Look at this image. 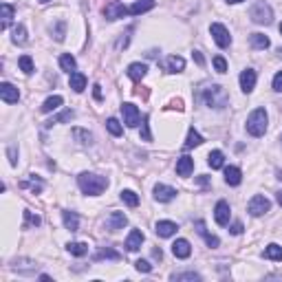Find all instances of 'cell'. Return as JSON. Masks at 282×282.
I'll list each match as a JSON object with an SVG mask.
<instances>
[{"mask_svg": "<svg viewBox=\"0 0 282 282\" xmlns=\"http://www.w3.org/2000/svg\"><path fill=\"white\" fill-rule=\"evenodd\" d=\"M77 185L84 194L88 196H100L102 192L108 187V178L100 176V175H93V172H82L77 176Z\"/></svg>", "mask_w": 282, "mask_h": 282, "instance_id": "obj_1", "label": "cell"}, {"mask_svg": "<svg viewBox=\"0 0 282 282\" xmlns=\"http://www.w3.org/2000/svg\"><path fill=\"white\" fill-rule=\"evenodd\" d=\"M267 121H269V117H267L265 108H256V110L247 117V133L251 135V137H262L267 130Z\"/></svg>", "mask_w": 282, "mask_h": 282, "instance_id": "obj_2", "label": "cell"}, {"mask_svg": "<svg viewBox=\"0 0 282 282\" xmlns=\"http://www.w3.org/2000/svg\"><path fill=\"white\" fill-rule=\"evenodd\" d=\"M205 97V104H208L210 108H225L227 106V93H225L223 86H218V84H214V86H208L203 93Z\"/></svg>", "mask_w": 282, "mask_h": 282, "instance_id": "obj_3", "label": "cell"}, {"mask_svg": "<svg viewBox=\"0 0 282 282\" xmlns=\"http://www.w3.org/2000/svg\"><path fill=\"white\" fill-rule=\"evenodd\" d=\"M249 18H251L256 25H271L274 11H271V7L265 0H258V2H253V7L249 9Z\"/></svg>", "mask_w": 282, "mask_h": 282, "instance_id": "obj_4", "label": "cell"}, {"mask_svg": "<svg viewBox=\"0 0 282 282\" xmlns=\"http://www.w3.org/2000/svg\"><path fill=\"white\" fill-rule=\"evenodd\" d=\"M210 34L214 37V42L220 46V49H227L229 44H232V35H229L227 27L220 25V22H214V25L210 27Z\"/></svg>", "mask_w": 282, "mask_h": 282, "instance_id": "obj_5", "label": "cell"}, {"mask_svg": "<svg viewBox=\"0 0 282 282\" xmlns=\"http://www.w3.org/2000/svg\"><path fill=\"white\" fill-rule=\"evenodd\" d=\"M269 210H271V201L267 199V196H262V194H256L251 201H249V205H247V212L251 216H262V214H267Z\"/></svg>", "mask_w": 282, "mask_h": 282, "instance_id": "obj_6", "label": "cell"}, {"mask_svg": "<svg viewBox=\"0 0 282 282\" xmlns=\"http://www.w3.org/2000/svg\"><path fill=\"white\" fill-rule=\"evenodd\" d=\"M121 115H124V124L128 126V128H137L139 126V108L135 104H121Z\"/></svg>", "mask_w": 282, "mask_h": 282, "instance_id": "obj_7", "label": "cell"}, {"mask_svg": "<svg viewBox=\"0 0 282 282\" xmlns=\"http://www.w3.org/2000/svg\"><path fill=\"white\" fill-rule=\"evenodd\" d=\"M104 16H106V20H119V18L128 16V7H124V2L112 0L110 4L104 7Z\"/></svg>", "mask_w": 282, "mask_h": 282, "instance_id": "obj_8", "label": "cell"}, {"mask_svg": "<svg viewBox=\"0 0 282 282\" xmlns=\"http://www.w3.org/2000/svg\"><path fill=\"white\" fill-rule=\"evenodd\" d=\"M0 97H2L4 104H18V100H20V91H18L13 84L2 82L0 84Z\"/></svg>", "mask_w": 282, "mask_h": 282, "instance_id": "obj_9", "label": "cell"}, {"mask_svg": "<svg viewBox=\"0 0 282 282\" xmlns=\"http://www.w3.org/2000/svg\"><path fill=\"white\" fill-rule=\"evenodd\" d=\"M229 216H232V210H229V203L227 201H218L214 208V220L218 225H229Z\"/></svg>", "mask_w": 282, "mask_h": 282, "instance_id": "obj_10", "label": "cell"}, {"mask_svg": "<svg viewBox=\"0 0 282 282\" xmlns=\"http://www.w3.org/2000/svg\"><path fill=\"white\" fill-rule=\"evenodd\" d=\"M175 196H176L175 187L163 185V183H157V185H154V199H157L159 203H170Z\"/></svg>", "mask_w": 282, "mask_h": 282, "instance_id": "obj_11", "label": "cell"}, {"mask_svg": "<svg viewBox=\"0 0 282 282\" xmlns=\"http://www.w3.org/2000/svg\"><path fill=\"white\" fill-rule=\"evenodd\" d=\"M126 225H128V218H126L124 212H112V214L108 216V220H106V227L110 229V232H117V229H124Z\"/></svg>", "mask_w": 282, "mask_h": 282, "instance_id": "obj_12", "label": "cell"}, {"mask_svg": "<svg viewBox=\"0 0 282 282\" xmlns=\"http://www.w3.org/2000/svg\"><path fill=\"white\" fill-rule=\"evenodd\" d=\"M253 86H256V70L245 69L241 73V88H243V93H251Z\"/></svg>", "mask_w": 282, "mask_h": 282, "instance_id": "obj_13", "label": "cell"}, {"mask_svg": "<svg viewBox=\"0 0 282 282\" xmlns=\"http://www.w3.org/2000/svg\"><path fill=\"white\" fill-rule=\"evenodd\" d=\"M157 236H161V238H170V236H175L176 234V223H172V220H159L157 223Z\"/></svg>", "mask_w": 282, "mask_h": 282, "instance_id": "obj_14", "label": "cell"}, {"mask_svg": "<svg viewBox=\"0 0 282 282\" xmlns=\"http://www.w3.org/2000/svg\"><path fill=\"white\" fill-rule=\"evenodd\" d=\"M192 170H194V159L192 157H181L176 161V175L178 176H190L192 175Z\"/></svg>", "mask_w": 282, "mask_h": 282, "instance_id": "obj_15", "label": "cell"}, {"mask_svg": "<svg viewBox=\"0 0 282 282\" xmlns=\"http://www.w3.org/2000/svg\"><path fill=\"white\" fill-rule=\"evenodd\" d=\"M126 73H128V77L133 79V82H141V79L145 77V73H148V67H145V64H141V62H133Z\"/></svg>", "mask_w": 282, "mask_h": 282, "instance_id": "obj_16", "label": "cell"}, {"mask_svg": "<svg viewBox=\"0 0 282 282\" xmlns=\"http://www.w3.org/2000/svg\"><path fill=\"white\" fill-rule=\"evenodd\" d=\"M141 243H143V232H141V229H133V232L128 234V238H126V249H128V251H137L141 247Z\"/></svg>", "mask_w": 282, "mask_h": 282, "instance_id": "obj_17", "label": "cell"}, {"mask_svg": "<svg viewBox=\"0 0 282 282\" xmlns=\"http://www.w3.org/2000/svg\"><path fill=\"white\" fill-rule=\"evenodd\" d=\"M172 253H175L176 258H190V253H192V245L185 241V238H178L175 245H172Z\"/></svg>", "mask_w": 282, "mask_h": 282, "instance_id": "obj_18", "label": "cell"}, {"mask_svg": "<svg viewBox=\"0 0 282 282\" xmlns=\"http://www.w3.org/2000/svg\"><path fill=\"white\" fill-rule=\"evenodd\" d=\"M241 181H243L241 168H236V166L225 168V183H227V185H241Z\"/></svg>", "mask_w": 282, "mask_h": 282, "instance_id": "obj_19", "label": "cell"}, {"mask_svg": "<svg viewBox=\"0 0 282 282\" xmlns=\"http://www.w3.org/2000/svg\"><path fill=\"white\" fill-rule=\"evenodd\" d=\"M196 232L201 234V236L205 238V243H208V247L212 249H216L220 245V241H218V236H212V234H208V229H205V223L203 220H196Z\"/></svg>", "mask_w": 282, "mask_h": 282, "instance_id": "obj_20", "label": "cell"}, {"mask_svg": "<svg viewBox=\"0 0 282 282\" xmlns=\"http://www.w3.org/2000/svg\"><path fill=\"white\" fill-rule=\"evenodd\" d=\"M185 69V60L181 58V55H170L166 62V70L168 73H181V70Z\"/></svg>", "mask_w": 282, "mask_h": 282, "instance_id": "obj_21", "label": "cell"}, {"mask_svg": "<svg viewBox=\"0 0 282 282\" xmlns=\"http://www.w3.org/2000/svg\"><path fill=\"white\" fill-rule=\"evenodd\" d=\"M249 44H251L253 49H258V51H265V49H269L271 42L265 34H251L249 35Z\"/></svg>", "mask_w": 282, "mask_h": 282, "instance_id": "obj_22", "label": "cell"}, {"mask_svg": "<svg viewBox=\"0 0 282 282\" xmlns=\"http://www.w3.org/2000/svg\"><path fill=\"white\" fill-rule=\"evenodd\" d=\"M69 84H70V88H73L75 93H82L84 88H86V75L84 73H70V79H69Z\"/></svg>", "mask_w": 282, "mask_h": 282, "instance_id": "obj_23", "label": "cell"}, {"mask_svg": "<svg viewBox=\"0 0 282 282\" xmlns=\"http://www.w3.org/2000/svg\"><path fill=\"white\" fill-rule=\"evenodd\" d=\"M152 7H154V0H137V2H135L133 7L128 9V13H133V16H139V13L150 11Z\"/></svg>", "mask_w": 282, "mask_h": 282, "instance_id": "obj_24", "label": "cell"}, {"mask_svg": "<svg viewBox=\"0 0 282 282\" xmlns=\"http://www.w3.org/2000/svg\"><path fill=\"white\" fill-rule=\"evenodd\" d=\"M262 256L267 258V260H276V262H282V247L276 245V243H271V245L265 247V253Z\"/></svg>", "mask_w": 282, "mask_h": 282, "instance_id": "obj_25", "label": "cell"}, {"mask_svg": "<svg viewBox=\"0 0 282 282\" xmlns=\"http://www.w3.org/2000/svg\"><path fill=\"white\" fill-rule=\"evenodd\" d=\"M64 104V100L60 95H53V97H49V100H44V104L40 106V110L42 112H53V110H58L60 106Z\"/></svg>", "mask_w": 282, "mask_h": 282, "instance_id": "obj_26", "label": "cell"}, {"mask_svg": "<svg viewBox=\"0 0 282 282\" xmlns=\"http://www.w3.org/2000/svg\"><path fill=\"white\" fill-rule=\"evenodd\" d=\"M62 218H64V227L70 229V232H77V227H79V218H77V214L75 212H62Z\"/></svg>", "mask_w": 282, "mask_h": 282, "instance_id": "obj_27", "label": "cell"}, {"mask_svg": "<svg viewBox=\"0 0 282 282\" xmlns=\"http://www.w3.org/2000/svg\"><path fill=\"white\" fill-rule=\"evenodd\" d=\"M208 163H210L212 170H218V168H223V163H225V154L220 152V150H212L210 157H208Z\"/></svg>", "mask_w": 282, "mask_h": 282, "instance_id": "obj_28", "label": "cell"}, {"mask_svg": "<svg viewBox=\"0 0 282 282\" xmlns=\"http://www.w3.org/2000/svg\"><path fill=\"white\" fill-rule=\"evenodd\" d=\"M60 67H62V70H67V73H75L77 62H75V58L70 53H62V58H60Z\"/></svg>", "mask_w": 282, "mask_h": 282, "instance_id": "obj_29", "label": "cell"}, {"mask_svg": "<svg viewBox=\"0 0 282 282\" xmlns=\"http://www.w3.org/2000/svg\"><path fill=\"white\" fill-rule=\"evenodd\" d=\"M201 143H203V137H201V135L196 133L194 128H190V133H187V139H185V148L192 150V148H196V145H201Z\"/></svg>", "mask_w": 282, "mask_h": 282, "instance_id": "obj_30", "label": "cell"}, {"mask_svg": "<svg viewBox=\"0 0 282 282\" xmlns=\"http://www.w3.org/2000/svg\"><path fill=\"white\" fill-rule=\"evenodd\" d=\"M119 196H121V201H124L128 208H137V205H139V196L135 194L133 190H121Z\"/></svg>", "mask_w": 282, "mask_h": 282, "instance_id": "obj_31", "label": "cell"}, {"mask_svg": "<svg viewBox=\"0 0 282 282\" xmlns=\"http://www.w3.org/2000/svg\"><path fill=\"white\" fill-rule=\"evenodd\" d=\"M2 22H0V29H7L9 27V22H11V18H13V7L9 2H2Z\"/></svg>", "mask_w": 282, "mask_h": 282, "instance_id": "obj_32", "label": "cell"}, {"mask_svg": "<svg viewBox=\"0 0 282 282\" xmlns=\"http://www.w3.org/2000/svg\"><path fill=\"white\" fill-rule=\"evenodd\" d=\"M18 64H20V70L25 75H31L35 70L34 67V60H31V55H20V60H18Z\"/></svg>", "mask_w": 282, "mask_h": 282, "instance_id": "obj_33", "label": "cell"}, {"mask_svg": "<svg viewBox=\"0 0 282 282\" xmlns=\"http://www.w3.org/2000/svg\"><path fill=\"white\" fill-rule=\"evenodd\" d=\"M67 249H69V253H73V256H86L88 253L86 243H69Z\"/></svg>", "mask_w": 282, "mask_h": 282, "instance_id": "obj_34", "label": "cell"}, {"mask_svg": "<svg viewBox=\"0 0 282 282\" xmlns=\"http://www.w3.org/2000/svg\"><path fill=\"white\" fill-rule=\"evenodd\" d=\"M106 128L110 135H115V137H119L121 133H124V126L119 124V119H115V117H110V119L106 121Z\"/></svg>", "mask_w": 282, "mask_h": 282, "instance_id": "obj_35", "label": "cell"}, {"mask_svg": "<svg viewBox=\"0 0 282 282\" xmlns=\"http://www.w3.org/2000/svg\"><path fill=\"white\" fill-rule=\"evenodd\" d=\"M104 258H110V260H119V251H115V249H100V251L95 253V260H104Z\"/></svg>", "mask_w": 282, "mask_h": 282, "instance_id": "obj_36", "label": "cell"}, {"mask_svg": "<svg viewBox=\"0 0 282 282\" xmlns=\"http://www.w3.org/2000/svg\"><path fill=\"white\" fill-rule=\"evenodd\" d=\"M11 40L16 42V44H25V42H27V29H25V27H22V25H18L16 29H13Z\"/></svg>", "mask_w": 282, "mask_h": 282, "instance_id": "obj_37", "label": "cell"}, {"mask_svg": "<svg viewBox=\"0 0 282 282\" xmlns=\"http://www.w3.org/2000/svg\"><path fill=\"white\" fill-rule=\"evenodd\" d=\"M172 280H201V276L194 274V271H190V274H175Z\"/></svg>", "mask_w": 282, "mask_h": 282, "instance_id": "obj_38", "label": "cell"}, {"mask_svg": "<svg viewBox=\"0 0 282 282\" xmlns=\"http://www.w3.org/2000/svg\"><path fill=\"white\" fill-rule=\"evenodd\" d=\"M73 135H75L77 139H82V143H91V141H93V135H91V133H84V130H77V128H75Z\"/></svg>", "mask_w": 282, "mask_h": 282, "instance_id": "obj_39", "label": "cell"}, {"mask_svg": "<svg viewBox=\"0 0 282 282\" xmlns=\"http://www.w3.org/2000/svg\"><path fill=\"white\" fill-rule=\"evenodd\" d=\"M135 267H137V271H141V274H150V271H152V265H150L148 260H137Z\"/></svg>", "mask_w": 282, "mask_h": 282, "instance_id": "obj_40", "label": "cell"}, {"mask_svg": "<svg viewBox=\"0 0 282 282\" xmlns=\"http://www.w3.org/2000/svg\"><path fill=\"white\" fill-rule=\"evenodd\" d=\"M214 69L218 70V73H225V70H227V62H225V58L216 55V58H214Z\"/></svg>", "mask_w": 282, "mask_h": 282, "instance_id": "obj_41", "label": "cell"}, {"mask_svg": "<svg viewBox=\"0 0 282 282\" xmlns=\"http://www.w3.org/2000/svg\"><path fill=\"white\" fill-rule=\"evenodd\" d=\"M141 139H143V141H152V135H150V126H148V117L143 119V126H141Z\"/></svg>", "mask_w": 282, "mask_h": 282, "instance_id": "obj_42", "label": "cell"}, {"mask_svg": "<svg viewBox=\"0 0 282 282\" xmlns=\"http://www.w3.org/2000/svg\"><path fill=\"white\" fill-rule=\"evenodd\" d=\"M25 218H27L25 227H29V225H40V223H42V220H40V216H34V214H31L29 210L25 212Z\"/></svg>", "mask_w": 282, "mask_h": 282, "instance_id": "obj_43", "label": "cell"}, {"mask_svg": "<svg viewBox=\"0 0 282 282\" xmlns=\"http://www.w3.org/2000/svg\"><path fill=\"white\" fill-rule=\"evenodd\" d=\"M64 31H67V25H64V22H58V25H55V40L58 42L64 40Z\"/></svg>", "mask_w": 282, "mask_h": 282, "instance_id": "obj_44", "label": "cell"}, {"mask_svg": "<svg viewBox=\"0 0 282 282\" xmlns=\"http://www.w3.org/2000/svg\"><path fill=\"white\" fill-rule=\"evenodd\" d=\"M70 117H73V110H67V112H62V115H60V117H55V119H51L46 126H51V124H60V121H67V119H70Z\"/></svg>", "mask_w": 282, "mask_h": 282, "instance_id": "obj_45", "label": "cell"}, {"mask_svg": "<svg viewBox=\"0 0 282 282\" xmlns=\"http://www.w3.org/2000/svg\"><path fill=\"white\" fill-rule=\"evenodd\" d=\"M274 91L282 93V70H278V73H276V77H274Z\"/></svg>", "mask_w": 282, "mask_h": 282, "instance_id": "obj_46", "label": "cell"}, {"mask_svg": "<svg viewBox=\"0 0 282 282\" xmlns=\"http://www.w3.org/2000/svg\"><path fill=\"white\" fill-rule=\"evenodd\" d=\"M229 232H232L234 236H238V234H243V223H238V220H236V223H234L232 227H229Z\"/></svg>", "mask_w": 282, "mask_h": 282, "instance_id": "obj_47", "label": "cell"}, {"mask_svg": "<svg viewBox=\"0 0 282 282\" xmlns=\"http://www.w3.org/2000/svg\"><path fill=\"white\" fill-rule=\"evenodd\" d=\"M9 163H11V166H16V163H18V159H16V148H13V145L9 148Z\"/></svg>", "mask_w": 282, "mask_h": 282, "instance_id": "obj_48", "label": "cell"}, {"mask_svg": "<svg viewBox=\"0 0 282 282\" xmlns=\"http://www.w3.org/2000/svg\"><path fill=\"white\" fill-rule=\"evenodd\" d=\"M93 95H95L97 102H102V86H100V84H95V86H93Z\"/></svg>", "mask_w": 282, "mask_h": 282, "instance_id": "obj_49", "label": "cell"}, {"mask_svg": "<svg viewBox=\"0 0 282 282\" xmlns=\"http://www.w3.org/2000/svg\"><path fill=\"white\" fill-rule=\"evenodd\" d=\"M170 108H176V110H183V102H181V100H175V102H172V104H170Z\"/></svg>", "mask_w": 282, "mask_h": 282, "instance_id": "obj_50", "label": "cell"}, {"mask_svg": "<svg viewBox=\"0 0 282 282\" xmlns=\"http://www.w3.org/2000/svg\"><path fill=\"white\" fill-rule=\"evenodd\" d=\"M194 60H196V64H201V67H203V55H201L199 51H194Z\"/></svg>", "mask_w": 282, "mask_h": 282, "instance_id": "obj_51", "label": "cell"}, {"mask_svg": "<svg viewBox=\"0 0 282 282\" xmlns=\"http://www.w3.org/2000/svg\"><path fill=\"white\" fill-rule=\"evenodd\" d=\"M276 201H278V205H280V208H282V190L278 192V194H276Z\"/></svg>", "mask_w": 282, "mask_h": 282, "instance_id": "obj_52", "label": "cell"}, {"mask_svg": "<svg viewBox=\"0 0 282 282\" xmlns=\"http://www.w3.org/2000/svg\"><path fill=\"white\" fill-rule=\"evenodd\" d=\"M229 4H238V2H243V0H227Z\"/></svg>", "mask_w": 282, "mask_h": 282, "instance_id": "obj_53", "label": "cell"}, {"mask_svg": "<svg viewBox=\"0 0 282 282\" xmlns=\"http://www.w3.org/2000/svg\"><path fill=\"white\" fill-rule=\"evenodd\" d=\"M40 2H42V4H46V2H51V0H40Z\"/></svg>", "mask_w": 282, "mask_h": 282, "instance_id": "obj_54", "label": "cell"}, {"mask_svg": "<svg viewBox=\"0 0 282 282\" xmlns=\"http://www.w3.org/2000/svg\"><path fill=\"white\" fill-rule=\"evenodd\" d=\"M278 178H282V172L280 170H278Z\"/></svg>", "mask_w": 282, "mask_h": 282, "instance_id": "obj_55", "label": "cell"}, {"mask_svg": "<svg viewBox=\"0 0 282 282\" xmlns=\"http://www.w3.org/2000/svg\"><path fill=\"white\" fill-rule=\"evenodd\" d=\"M280 34H282V25H280Z\"/></svg>", "mask_w": 282, "mask_h": 282, "instance_id": "obj_56", "label": "cell"}]
</instances>
